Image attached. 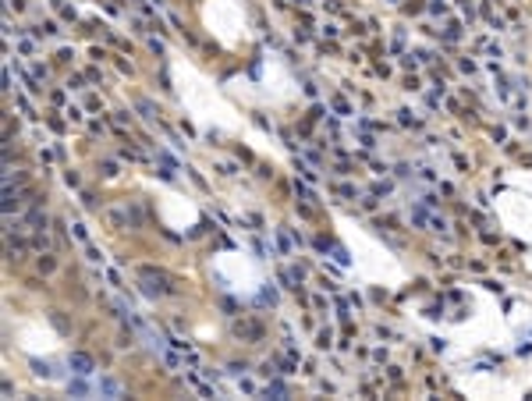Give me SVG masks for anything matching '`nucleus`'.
Returning <instances> with one entry per match:
<instances>
[{"mask_svg": "<svg viewBox=\"0 0 532 401\" xmlns=\"http://www.w3.org/2000/svg\"><path fill=\"white\" fill-rule=\"evenodd\" d=\"M68 366H71L78 376H89V373H93V359H89V355H82V351H75L71 359H68Z\"/></svg>", "mask_w": 532, "mask_h": 401, "instance_id": "f257e3e1", "label": "nucleus"}, {"mask_svg": "<svg viewBox=\"0 0 532 401\" xmlns=\"http://www.w3.org/2000/svg\"><path fill=\"white\" fill-rule=\"evenodd\" d=\"M100 394L117 398V394H121V383H117V380H100Z\"/></svg>", "mask_w": 532, "mask_h": 401, "instance_id": "f03ea898", "label": "nucleus"}, {"mask_svg": "<svg viewBox=\"0 0 532 401\" xmlns=\"http://www.w3.org/2000/svg\"><path fill=\"white\" fill-rule=\"evenodd\" d=\"M32 369H36V373H39V376H47V380H53V376H57V373H53V369H50V362H39V359L32 362Z\"/></svg>", "mask_w": 532, "mask_h": 401, "instance_id": "7ed1b4c3", "label": "nucleus"}]
</instances>
